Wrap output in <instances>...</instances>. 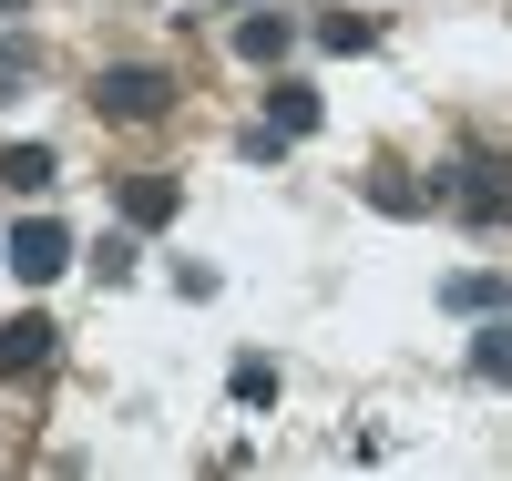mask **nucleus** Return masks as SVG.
Wrapping results in <instances>:
<instances>
[{
    "instance_id": "f257e3e1",
    "label": "nucleus",
    "mask_w": 512,
    "mask_h": 481,
    "mask_svg": "<svg viewBox=\"0 0 512 481\" xmlns=\"http://www.w3.org/2000/svg\"><path fill=\"white\" fill-rule=\"evenodd\" d=\"M164 103H175V82H164L154 62H113V72L93 82V113H103V123H154Z\"/></svg>"
},
{
    "instance_id": "f03ea898",
    "label": "nucleus",
    "mask_w": 512,
    "mask_h": 481,
    "mask_svg": "<svg viewBox=\"0 0 512 481\" xmlns=\"http://www.w3.org/2000/svg\"><path fill=\"white\" fill-rule=\"evenodd\" d=\"M441 195L472 215V226H502V215H512V164H502V154H461Z\"/></svg>"
},
{
    "instance_id": "7ed1b4c3",
    "label": "nucleus",
    "mask_w": 512,
    "mask_h": 481,
    "mask_svg": "<svg viewBox=\"0 0 512 481\" xmlns=\"http://www.w3.org/2000/svg\"><path fill=\"white\" fill-rule=\"evenodd\" d=\"M0 256H11V277H21V287H52V277L72 267V226H52V215H21Z\"/></svg>"
},
{
    "instance_id": "20e7f679",
    "label": "nucleus",
    "mask_w": 512,
    "mask_h": 481,
    "mask_svg": "<svg viewBox=\"0 0 512 481\" xmlns=\"http://www.w3.org/2000/svg\"><path fill=\"white\" fill-rule=\"evenodd\" d=\"M52 338H62V328L41 318V308H31V318H11V328H0V379H21V369H41V359H52Z\"/></svg>"
},
{
    "instance_id": "39448f33",
    "label": "nucleus",
    "mask_w": 512,
    "mask_h": 481,
    "mask_svg": "<svg viewBox=\"0 0 512 481\" xmlns=\"http://www.w3.org/2000/svg\"><path fill=\"white\" fill-rule=\"evenodd\" d=\"M175 205H185V185H175V174H134V185H123V226H164Z\"/></svg>"
},
{
    "instance_id": "423d86ee",
    "label": "nucleus",
    "mask_w": 512,
    "mask_h": 481,
    "mask_svg": "<svg viewBox=\"0 0 512 481\" xmlns=\"http://www.w3.org/2000/svg\"><path fill=\"white\" fill-rule=\"evenodd\" d=\"M287 41H297V21H287V11H246V21H236V52H246V62H277Z\"/></svg>"
},
{
    "instance_id": "0eeeda50",
    "label": "nucleus",
    "mask_w": 512,
    "mask_h": 481,
    "mask_svg": "<svg viewBox=\"0 0 512 481\" xmlns=\"http://www.w3.org/2000/svg\"><path fill=\"white\" fill-rule=\"evenodd\" d=\"M267 134H318V93L308 82H277L267 93Z\"/></svg>"
},
{
    "instance_id": "6e6552de",
    "label": "nucleus",
    "mask_w": 512,
    "mask_h": 481,
    "mask_svg": "<svg viewBox=\"0 0 512 481\" xmlns=\"http://www.w3.org/2000/svg\"><path fill=\"white\" fill-rule=\"evenodd\" d=\"M52 144H11V154H0V185H11V195H41V185H52Z\"/></svg>"
},
{
    "instance_id": "1a4fd4ad",
    "label": "nucleus",
    "mask_w": 512,
    "mask_h": 481,
    "mask_svg": "<svg viewBox=\"0 0 512 481\" xmlns=\"http://www.w3.org/2000/svg\"><path fill=\"white\" fill-rule=\"evenodd\" d=\"M472 369H482L492 389H512V318H492V328L472 338Z\"/></svg>"
},
{
    "instance_id": "9d476101",
    "label": "nucleus",
    "mask_w": 512,
    "mask_h": 481,
    "mask_svg": "<svg viewBox=\"0 0 512 481\" xmlns=\"http://www.w3.org/2000/svg\"><path fill=\"white\" fill-rule=\"evenodd\" d=\"M236 400L267 410V400H277V369H267V359H236Z\"/></svg>"
},
{
    "instance_id": "9b49d317",
    "label": "nucleus",
    "mask_w": 512,
    "mask_h": 481,
    "mask_svg": "<svg viewBox=\"0 0 512 481\" xmlns=\"http://www.w3.org/2000/svg\"><path fill=\"white\" fill-rule=\"evenodd\" d=\"M318 41H328V52H369V21H359V11H328Z\"/></svg>"
},
{
    "instance_id": "f8f14e48",
    "label": "nucleus",
    "mask_w": 512,
    "mask_h": 481,
    "mask_svg": "<svg viewBox=\"0 0 512 481\" xmlns=\"http://www.w3.org/2000/svg\"><path fill=\"white\" fill-rule=\"evenodd\" d=\"M369 205H390V215H420V185H400V174H369Z\"/></svg>"
},
{
    "instance_id": "ddd939ff",
    "label": "nucleus",
    "mask_w": 512,
    "mask_h": 481,
    "mask_svg": "<svg viewBox=\"0 0 512 481\" xmlns=\"http://www.w3.org/2000/svg\"><path fill=\"white\" fill-rule=\"evenodd\" d=\"M451 308H502V277H451Z\"/></svg>"
},
{
    "instance_id": "4468645a",
    "label": "nucleus",
    "mask_w": 512,
    "mask_h": 481,
    "mask_svg": "<svg viewBox=\"0 0 512 481\" xmlns=\"http://www.w3.org/2000/svg\"><path fill=\"white\" fill-rule=\"evenodd\" d=\"M31 72V52H21V41H0V103H11V82Z\"/></svg>"
},
{
    "instance_id": "2eb2a0df",
    "label": "nucleus",
    "mask_w": 512,
    "mask_h": 481,
    "mask_svg": "<svg viewBox=\"0 0 512 481\" xmlns=\"http://www.w3.org/2000/svg\"><path fill=\"white\" fill-rule=\"evenodd\" d=\"M0 11H21V0H0Z\"/></svg>"
},
{
    "instance_id": "dca6fc26",
    "label": "nucleus",
    "mask_w": 512,
    "mask_h": 481,
    "mask_svg": "<svg viewBox=\"0 0 512 481\" xmlns=\"http://www.w3.org/2000/svg\"><path fill=\"white\" fill-rule=\"evenodd\" d=\"M195 11H205V0H195Z\"/></svg>"
}]
</instances>
